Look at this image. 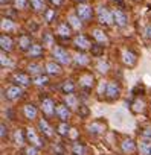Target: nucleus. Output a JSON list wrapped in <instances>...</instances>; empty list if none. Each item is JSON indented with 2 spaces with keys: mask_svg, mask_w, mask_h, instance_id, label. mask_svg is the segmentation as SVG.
<instances>
[{
  "mask_svg": "<svg viewBox=\"0 0 151 155\" xmlns=\"http://www.w3.org/2000/svg\"><path fill=\"white\" fill-rule=\"evenodd\" d=\"M67 20H69V25H70L72 28H75V29H80V28H81V25H83V23H81V20H80V17H78L77 14H75V15H70Z\"/></svg>",
  "mask_w": 151,
  "mask_h": 155,
  "instance_id": "obj_33",
  "label": "nucleus"
},
{
  "mask_svg": "<svg viewBox=\"0 0 151 155\" xmlns=\"http://www.w3.org/2000/svg\"><path fill=\"white\" fill-rule=\"evenodd\" d=\"M23 114H25V117H26L28 120H35L37 116H38V110H37L35 105L26 104V105L23 107Z\"/></svg>",
  "mask_w": 151,
  "mask_h": 155,
  "instance_id": "obj_18",
  "label": "nucleus"
},
{
  "mask_svg": "<svg viewBox=\"0 0 151 155\" xmlns=\"http://www.w3.org/2000/svg\"><path fill=\"white\" fill-rule=\"evenodd\" d=\"M61 91L64 94H72L75 93V82L72 79H66L63 84H61Z\"/></svg>",
  "mask_w": 151,
  "mask_h": 155,
  "instance_id": "obj_23",
  "label": "nucleus"
},
{
  "mask_svg": "<svg viewBox=\"0 0 151 155\" xmlns=\"http://www.w3.org/2000/svg\"><path fill=\"white\" fill-rule=\"evenodd\" d=\"M26 153H28V155H37V153H38V147L34 146V144H31V146L26 149Z\"/></svg>",
  "mask_w": 151,
  "mask_h": 155,
  "instance_id": "obj_44",
  "label": "nucleus"
},
{
  "mask_svg": "<svg viewBox=\"0 0 151 155\" xmlns=\"http://www.w3.org/2000/svg\"><path fill=\"white\" fill-rule=\"evenodd\" d=\"M26 138H28V141H29L31 144L37 146L38 149L44 146V143H41V140L38 138V135H37V132H35V129H32V128H28V129H26Z\"/></svg>",
  "mask_w": 151,
  "mask_h": 155,
  "instance_id": "obj_13",
  "label": "nucleus"
},
{
  "mask_svg": "<svg viewBox=\"0 0 151 155\" xmlns=\"http://www.w3.org/2000/svg\"><path fill=\"white\" fill-rule=\"evenodd\" d=\"M139 150H140L142 155H149V150H151V140L142 138L140 143H139Z\"/></svg>",
  "mask_w": 151,
  "mask_h": 155,
  "instance_id": "obj_25",
  "label": "nucleus"
},
{
  "mask_svg": "<svg viewBox=\"0 0 151 155\" xmlns=\"http://www.w3.org/2000/svg\"><path fill=\"white\" fill-rule=\"evenodd\" d=\"M0 129H2V132H0V135H2V140H5V138L8 137V128H6V125L2 123V125H0Z\"/></svg>",
  "mask_w": 151,
  "mask_h": 155,
  "instance_id": "obj_45",
  "label": "nucleus"
},
{
  "mask_svg": "<svg viewBox=\"0 0 151 155\" xmlns=\"http://www.w3.org/2000/svg\"><path fill=\"white\" fill-rule=\"evenodd\" d=\"M143 105H145V104H143L140 99H137V101L133 104V111H134V113H140V111H143Z\"/></svg>",
  "mask_w": 151,
  "mask_h": 155,
  "instance_id": "obj_42",
  "label": "nucleus"
},
{
  "mask_svg": "<svg viewBox=\"0 0 151 155\" xmlns=\"http://www.w3.org/2000/svg\"><path fill=\"white\" fill-rule=\"evenodd\" d=\"M0 62H2V67L5 68V67H8L9 64H11V61H9V56L2 50V55H0Z\"/></svg>",
  "mask_w": 151,
  "mask_h": 155,
  "instance_id": "obj_41",
  "label": "nucleus"
},
{
  "mask_svg": "<svg viewBox=\"0 0 151 155\" xmlns=\"http://www.w3.org/2000/svg\"><path fill=\"white\" fill-rule=\"evenodd\" d=\"M121 147H122V150H124L125 153L131 155V153L136 150V143H134L131 138H127V140H124V141L121 143Z\"/></svg>",
  "mask_w": 151,
  "mask_h": 155,
  "instance_id": "obj_22",
  "label": "nucleus"
},
{
  "mask_svg": "<svg viewBox=\"0 0 151 155\" xmlns=\"http://www.w3.org/2000/svg\"><path fill=\"white\" fill-rule=\"evenodd\" d=\"M143 34H145V37H146L148 40H151V25H148V26L145 28V31H143Z\"/></svg>",
  "mask_w": 151,
  "mask_h": 155,
  "instance_id": "obj_48",
  "label": "nucleus"
},
{
  "mask_svg": "<svg viewBox=\"0 0 151 155\" xmlns=\"http://www.w3.org/2000/svg\"><path fill=\"white\" fill-rule=\"evenodd\" d=\"M52 55H53L55 61L60 62V64H63V65H69V64L72 62V56L69 55V52H67L66 49L60 47V46L52 47Z\"/></svg>",
  "mask_w": 151,
  "mask_h": 155,
  "instance_id": "obj_2",
  "label": "nucleus"
},
{
  "mask_svg": "<svg viewBox=\"0 0 151 155\" xmlns=\"http://www.w3.org/2000/svg\"><path fill=\"white\" fill-rule=\"evenodd\" d=\"M149 155H151V150H149Z\"/></svg>",
  "mask_w": 151,
  "mask_h": 155,
  "instance_id": "obj_51",
  "label": "nucleus"
},
{
  "mask_svg": "<svg viewBox=\"0 0 151 155\" xmlns=\"http://www.w3.org/2000/svg\"><path fill=\"white\" fill-rule=\"evenodd\" d=\"M57 34L60 38H70L72 37V26L69 25V21H63L58 25L57 28Z\"/></svg>",
  "mask_w": 151,
  "mask_h": 155,
  "instance_id": "obj_12",
  "label": "nucleus"
},
{
  "mask_svg": "<svg viewBox=\"0 0 151 155\" xmlns=\"http://www.w3.org/2000/svg\"><path fill=\"white\" fill-rule=\"evenodd\" d=\"M77 113H78V116H80V117L86 119V117H89L90 110H89V107H86V105H80V107H78V110H77Z\"/></svg>",
  "mask_w": 151,
  "mask_h": 155,
  "instance_id": "obj_39",
  "label": "nucleus"
},
{
  "mask_svg": "<svg viewBox=\"0 0 151 155\" xmlns=\"http://www.w3.org/2000/svg\"><path fill=\"white\" fill-rule=\"evenodd\" d=\"M104 129H105V125L101 123V122H98V120L93 122V123L89 126V132H90V134H101Z\"/></svg>",
  "mask_w": 151,
  "mask_h": 155,
  "instance_id": "obj_29",
  "label": "nucleus"
},
{
  "mask_svg": "<svg viewBox=\"0 0 151 155\" xmlns=\"http://www.w3.org/2000/svg\"><path fill=\"white\" fill-rule=\"evenodd\" d=\"M107 68H108V62H107V61H99V64H98V70L102 71V73H105Z\"/></svg>",
  "mask_w": 151,
  "mask_h": 155,
  "instance_id": "obj_43",
  "label": "nucleus"
},
{
  "mask_svg": "<svg viewBox=\"0 0 151 155\" xmlns=\"http://www.w3.org/2000/svg\"><path fill=\"white\" fill-rule=\"evenodd\" d=\"M55 116H57L61 122H67L69 117H70V108H69L66 104H60V105H57V108H55Z\"/></svg>",
  "mask_w": 151,
  "mask_h": 155,
  "instance_id": "obj_11",
  "label": "nucleus"
},
{
  "mask_svg": "<svg viewBox=\"0 0 151 155\" xmlns=\"http://www.w3.org/2000/svg\"><path fill=\"white\" fill-rule=\"evenodd\" d=\"M12 82L20 85V87H28V85L34 84V79H31L29 74L25 73V71H15L12 74Z\"/></svg>",
  "mask_w": 151,
  "mask_h": 155,
  "instance_id": "obj_6",
  "label": "nucleus"
},
{
  "mask_svg": "<svg viewBox=\"0 0 151 155\" xmlns=\"http://www.w3.org/2000/svg\"><path fill=\"white\" fill-rule=\"evenodd\" d=\"M113 2H121V0H113Z\"/></svg>",
  "mask_w": 151,
  "mask_h": 155,
  "instance_id": "obj_50",
  "label": "nucleus"
},
{
  "mask_svg": "<svg viewBox=\"0 0 151 155\" xmlns=\"http://www.w3.org/2000/svg\"><path fill=\"white\" fill-rule=\"evenodd\" d=\"M90 52H92L93 56H101V55L104 53V46H101V44H93L92 49H90Z\"/></svg>",
  "mask_w": 151,
  "mask_h": 155,
  "instance_id": "obj_38",
  "label": "nucleus"
},
{
  "mask_svg": "<svg viewBox=\"0 0 151 155\" xmlns=\"http://www.w3.org/2000/svg\"><path fill=\"white\" fill-rule=\"evenodd\" d=\"M38 129H40V132H41L44 137L52 138V135H53V129H52V126L47 123V120H46V119L38 120Z\"/></svg>",
  "mask_w": 151,
  "mask_h": 155,
  "instance_id": "obj_15",
  "label": "nucleus"
},
{
  "mask_svg": "<svg viewBox=\"0 0 151 155\" xmlns=\"http://www.w3.org/2000/svg\"><path fill=\"white\" fill-rule=\"evenodd\" d=\"M122 61H124L125 65L133 67V65L137 62V55H136L134 52H131V50H124V53H122Z\"/></svg>",
  "mask_w": 151,
  "mask_h": 155,
  "instance_id": "obj_19",
  "label": "nucleus"
},
{
  "mask_svg": "<svg viewBox=\"0 0 151 155\" xmlns=\"http://www.w3.org/2000/svg\"><path fill=\"white\" fill-rule=\"evenodd\" d=\"M49 3H50V5H52V6L57 9V8H60V6L63 5V0H49Z\"/></svg>",
  "mask_w": 151,
  "mask_h": 155,
  "instance_id": "obj_47",
  "label": "nucleus"
},
{
  "mask_svg": "<svg viewBox=\"0 0 151 155\" xmlns=\"http://www.w3.org/2000/svg\"><path fill=\"white\" fill-rule=\"evenodd\" d=\"M47 84H49L47 74H37L34 78V85H37V87H46Z\"/></svg>",
  "mask_w": 151,
  "mask_h": 155,
  "instance_id": "obj_28",
  "label": "nucleus"
},
{
  "mask_svg": "<svg viewBox=\"0 0 151 155\" xmlns=\"http://www.w3.org/2000/svg\"><path fill=\"white\" fill-rule=\"evenodd\" d=\"M41 70H43V68H41V65H38V64H34V62H32V64L28 65V73H31V74H35V76H37V74H41Z\"/></svg>",
  "mask_w": 151,
  "mask_h": 155,
  "instance_id": "obj_35",
  "label": "nucleus"
},
{
  "mask_svg": "<svg viewBox=\"0 0 151 155\" xmlns=\"http://www.w3.org/2000/svg\"><path fill=\"white\" fill-rule=\"evenodd\" d=\"M32 44H34V43H32V40H31V37H29V35L23 34V35H20V37H19V49H20V50L28 52V50H29V47H31Z\"/></svg>",
  "mask_w": 151,
  "mask_h": 155,
  "instance_id": "obj_20",
  "label": "nucleus"
},
{
  "mask_svg": "<svg viewBox=\"0 0 151 155\" xmlns=\"http://www.w3.org/2000/svg\"><path fill=\"white\" fill-rule=\"evenodd\" d=\"M113 21H115L116 26L125 28L127 23H128V17H127V14H125L122 9H115V11H113Z\"/></svg>",
  "mask_w": 151,
  "mask_h": 155,
  "instance_id": "obj_10",
  "label": "nucleus"
},
{
  "mask_svg": "<svg viewBox=\"0 0 151 155\" xmlns=\"http://www.w3.org/2000/svg\"><path fill=\"white\" fill-rule=\"evenodd\" d=\"M0 47H2L3 52H11L14 47V41L8 34H2L0 35Z\"/></svg>",
  "mask_w": 151,
  "mask_h": 155,
  "instance_id": "obj_14",
  "label": "nucleus"
},
{
  "mask_svg": "<svg viewBox=\"0 0 151 155\" xmlns=\"http://www.w3.org/2000/svg\"><path fill=\"white\" fill-rule=\"evenodd\" d=\"M142 138H148V140H151V128H146V129L142 131Z\"/></svg>",
  "mask_w": 151,
  "mask_h": 155,
  "instance_id": "obj_46",
  "label": "nucleus"
},
{
  "mask_svg": "<svg viewBox=\"0 0 151 155\" xmlns=\"http://www.w3.org/2000/svg\"><path fill=\"white\" fill-rule=\"evenodd\" d=\"M92 37L101 44V43H105L107 41V35L104 34V31H99V29H95L92 31Z\"/></svg>",
  "mask_w": 151,
  "mask_h": 155,
  "instance_id": "obj_30",
  "label": "nucleus"
},
{
  "mask_svg": "<svg viewBox=\"0 0 151 155\" xmlns=\"http://www.w3.org/2000/svg\"><path fill=\"white\" fill-rule=\"evenodd\" d=\"M89 61H90V58L86 53H78L77 56H75V59H73L75 65H78V67H86L89 64Z\"/></svg>",
  "mask_w": 151,
  "mask_h": 155,
  "instance_id": "obj_24",
  "label": "nucleus"
},
{
  "mask_svg": "<svg viewBox=\"0 0 151 155\" xmlns=\"http://www.w3.org/2000/svg\"><path fill=\"white\" fill-rule=\"evenodd\" d=\"M96 15H98V21L104 26H110L112 23H115L113 21V12L107 6H99Z\"/></svg>",
  "mask_w": 151,
  "mask_h": 155,
  "instance_id": "obj_3",
  "label": "nucleus"
},
{
  "mask_svg": "<svg viewBox=\"0 0 151 155\" xmlns=\"http://www.w3.org/2000/svg\"><path fill=\"white\" fill-rule=\"evenodd\" d=\"M64 104L70 108V110H78V107H80V102H78V97H77V94H66V97H64Z\"/></svg>",
  "mask_w": 151,
  "mask_h": 155,
  "instance_id": "obj_21",
  "label": "nucleus"
},
{
  "mask_svg": "<svg viewBox=\"0 0 151 155\" xmlns=\"http://www.w3.org/2000/svg\"><path fill=\"white\" fill-rule=\"evenodd\" d=\"M72 152H73V155H86L87 153V149H86V146L83 143L75 141L72 144Z\"/></svg>",
  "mask_w": 151,
  "mask_h": 155,
  "instance_id": "obj_26",
  "label": "nucleus"
},
{
  "mask_svg": "<svg viewBox=\"0 0 151 155\" xmlns=\"http://www.w3.org/2000/svg\"><path fill=\"white\" fill-rule=\"evenodd\" d=\"M73 47H77V49H80L81 52H84V50L92 49V43L89 41V38H87L86 35L78 34L77 37L73 38Z\"/></svg>",
  "mask_w": 151,
  "mask_h": 155,
  "instance_id": "obj_8",
  "label": "nucleus"
},
{
  "mask_svg": "<svg viewBox=\"0 0 151 155\" xmlns=\"http://www.w3.org/2000/svg\"><path fill=\"white\" fill-rule=\"evenodd\" d=\"M77 14L78 17H80V20L83 21V23H87V21H90L92 20V17H93V8L89 5V3H84V2H81V3H78L77 5Z\"/></svg>",
  "mask_w": 151,
  "mask_h": 155,
  "instance_id": "obj_1",
  "label": "nucleus"
},
{
  "mask_svg": "<svg viewBox=\"0 0 151 155\" xmlns=\"http://www.w3.org/2000/svg\"><path fill=\"white\" fill-rule=\"evenodd\" d=\"M80 2H83V0H80Z\"/></svg>",
  "mask_w": 151,
  "mask_h": 155,
  "instance_id": "obj_52",
  "label": "nucleus"
},
{
  "mask_svg": "<svg viewBox=\"0 0 151 155\" xmlns=\"http://www.w3.org/2000/svg\"><path fill=\"white\" fill-rule=\"evenodd\" d=\"M78 85H80L81 90L90 91V90L93 88V85H95V78H93V74H92V73H84V74H81L80 79H78Z\"/></svg>",
  "mask_w": 151,
  "mask_h": 155,
  "instance_id": "obj_5",
  "label": "nucleus"
},
{
  "mask_svg": "<svg viewBox=\"0 0 151 155\" xmlns=\"http://www.w3.org/2000/svg\"><path fill=\"white\" fill-rule=\"evenodd\" d=\"M28 3H29V0H14V5H15V9H19V11L25 9V8L28 6Z\"/></svg>",
  "mask_w": 151,
  "mask_h": 155,
  "instance_id": "obj_40",
  "label": "nucleus"
},
{
  "mask_svg": "<svg viewBox=\"0 0 151 155\" xmlns=\"http://www.w3.org/2000/svg\"><path fill=\"white\" fill-rule=\"evenodd\" d=\"M55 108H57V105H55V102H53L52 97H49V96H43L41 97V111L47 117H50V116L55 114Z\"/></svg>",
  "mask_w": 151,
  "mask_h": 155,
  "instance_id": "obj_7",
  "label": "nucleus"
},
{
  "mask_svg": "<svg viewBox=\"0 0 151 155\" xmlns=\"http://www.w3.org/2000/svg\"><path fill=\"white\" fill-rule=\"evenodd\" d=\"M31 6L34 8L35 12H41V11H46L44 9V0H29Z\"/></svg>",
  "mask_w": 151,
  "mask_h": 155,
  "instance_id": "obj_32",
  "label": "nucleus"
},
{
  "mask_svg": "<svg viewBox=\"0 0 151 155\" xmlns=\"http://www.w3.org/2000/svg\"><path fill=\"white\" fill-rule=\"evenodd\" d=\"M46 73H47L49 76H60V74L63 73L60 62H57V61L47 62V64H46Z\"/></svg>",
  "mask_w": 151,
  "mask_h": 155,
  "instance_id": "obj_17",
  "label": "nucleus"
},
{
  "mask_svg": "<svg viewBox=\"0 0 151 155\" xmlns=\"http://www.w3.org/2000/svg\"><path fill=\"white\" fill-rule=\"evenodd\" d=\"M9 2V0H0V3H2V5H5V3H8Z\"/></svg>",
  "mask_w": 151,
  "mask_h": 155,
  "instance_id": "obj_49",
  "label": "nucleus"
},
{
  "mask_svg": "<svg viewBox=\"0 0 151 155\" xmlns=\"http://www.w3.org/2000/svg\"><path fill=\"white\" fill-rule=\"evenodd\" d=\"M70 126L67 125V122H61L58 126H57V132H58V135H61V137H69V134H70Z\"/></svg>",
  "mask_w": 151,
  "mask_h": 155,
  "instance_id": "obj_27",
  "label": "nucleus"
},
{
  "mask_svg": "<svg viewBox=\"0 0 151 155\" xmlns=\"http://www.w3.org/2000/svg\"><path fill=\"white\" fill-rule=\"evenodd\" d=\"M5 96H6L8 101H17V99H20L23 96V88L20 85L14 84V85H11V87L6 88V94Z\"/></svg>",
  "mask_w": 151,
  "mask_h": 155,
  "instance_id": "obj_9",
  "label": "nucleus"
},
{
  "mask_svg": "<svg viewBox=\"0 0 151 155\" xmlns=\"http://www.w3.org/2000/svg\"><path fill=\"white\" fill-rule=\"evenodd\" d=\"M43 15H44V20H46L47 23H52L53 18L57 17V11H55V9H46Z\"/></svg>",
  "mask_w": 151,
  "mask_h": 155,
  "instance_id": "obj_36",
  "label": "nucleus"
},
{
  "mask_svg": "<svg viewBox=\"0 0 151 155\" xmlns=\"http://www.w3.org/2000/svg\"><path fill=\"white\" fill-rule=\"evenodd\" d=\"M14 138H15V143H17V144H25V141L28 140V138H26V132L23 134L22 129H17V131H15Z\"/></svg>",
  "mask_w": 151,
  "mask_h": 155,
  "instance_id": "obj_34",
  "label": "nucleus"
},
{
  "mask_svg": "<svg viewBox=\"0 0 151 155\" xmlns=\"http://www.w3.org/2000/svg\"><path fill=\"white\" fill-rule=\"evenodd\" d=\"M0 26H2V31H3V32L6 31V34L11 32V31L15 28V26H14V21L9 20V18H5V17L2 18V25H0Z\"/></svg>",
  "mask_w": 151,
  "mask_h": 155,
  "instance_id": "obj_31",
  "label": "nucleus"
},
{
  "mask_svg": "<svg viewBox=\"0 0 151 155\" xmlns=\"http://www.w3.org/2000/svg\"><path fill=\"white\" fill-rule=\"evenodd\" d=\"M121 94V85L116 81H108L105 84V97L108 101H115L118 99Z\"/></svg>",
  "mask_w": 151,
  "mask_h": 155,
  "instance_id": "obj_4",
  "label": "nucleus"
},
{
  "mask_svg": "<svg viewBox=\"0 0 151 155\" xmlns=\"http://www.w3.org/2000/svg\"><path fill=\"white\" fill-rule=\"evenodd\" d=\"M43 47H44V46H41V44H38V43H34L26 53H28V56L32 58V59L41 58V56H43Z\"/></svg>",
  "mask_w": 151,
  "mask_h": 155,
  "instance_id": "obj_16",
  "label": "nucleus"
},
{
  "mask_svg": "<svg viewBox=\"0 0 151 155\" xmlns=\"http://www.w3.org/2000/svg\"><path fill=\"white\" fill-rule=\"evenodd\" d=\"M43 46L44 47H52L53 46V37H52V34H44L43 35Z\"/></svg>",
  "mask_w": 151,
  "mask_h": 155,
  "instance_id": "obj_37",
  "label": "nucleus"
}]
</instances>
